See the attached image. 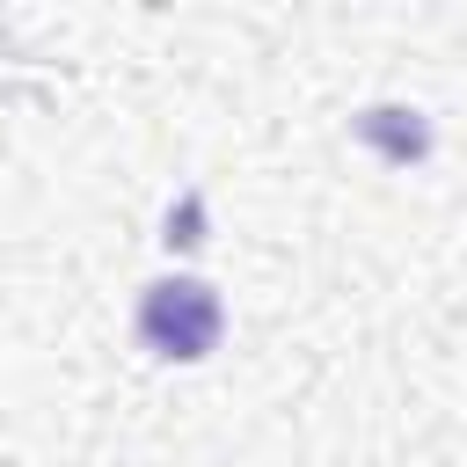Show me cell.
Segmentation results:
<instances>
[{
  "mask_svg": "<svg viewBox=\"0 0 467 467\" xmlns=\"http://www.w3.org/2000/svg\"><path fill=\"white\" fill-rule=\"evenodd\" d=\"M219 328H226V314H219V292L212 285H197V277H161V285H146V299H139V343L153 350V358H204L212 343H219Z\"/></svg>",
  "mask_w": 467,
  "mask_h": 467,
  "instance_id": "1",
  "label": "cell"
}]
</instances>
